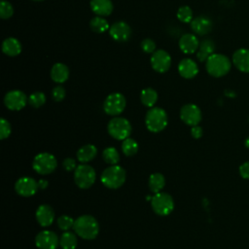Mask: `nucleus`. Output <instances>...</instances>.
<instances>
[{
	"instance_id": "nucleus-1",
	"label": "nucleus",
	"mask_w": 249,
	"mask_h": 249,
	"mask_svg": "<svg viewBox=\"0 0 249 249\" xmlns=\"http://www.w3.org/2000/svg\"><path fill=\"white\" fill-rule=\"evenodd\" d=\"M73 230L78 236L83 239L90 240L97 236L99 232V224L94 217L90 215H82L75 220Z\"/></svg>"
},
{
	"instance_id": "nucleus-2",
	"label": "nucleus",
	"mask_w": 249,
	"mask_h": 249,
	"mask_svg": "<svg viewBox=\"0 0 249 249\" xmlns=\"http://www.w3.org/2000/svg\"><path fill=\"white\" fill-rule=\"evenodd\" d=\"M231 67V62L228 56L222 53H213L205 62V68L209 75L220 78L227 75Z\"/></svg>"
},
{
	"instance_id": "nucleus-3",
	"label": "nucleus",
	"mask_w": 249,
	"mask_h": 249,
	"mask_svg": "<svg viewBox=\"0 0 249 249\" xmlns=\"http://www.w3.org/2000/svg\"><path fill=\"white\" fill-rule=\"evenodd\" d=\"M100 180L106 188L118 189L122 187L125 181V171L120 165H111L102 171Z\"/></svg>"
},
{
	"instance_id": "nucleus-4",
	"label": "nucleus",
	"mask_w": 249,
	"mask_h": 249,
	"mask_svg": "<svg viewBox=\"0 0 249 249\" xmlns=\"http://www.w3.org/2000/svg\"><path fill=\"white\" fill-rule=\"evenodd\" d=\"M168 123L166 112L160 107H152L146 114L145 124L148 130L160 132L163 130Z\"/></svg>"
},
{
	"instance_id": "nucleus-5",
	"label": "nucleus",
	"mask_w": 249,
	"mask_h": 249,
	"mask_svg": "<svg viewBox=\"0 0 249 249\" xmlns=\"http://www.w3.org/2000/svg\"><path fill=\"white\" fill-rule=\"evenodd\" d=\"M131 129L132 128L130 123L126 119L122 117L113 118L107 125V130L109 134L117 140H124L129 137Z\"/></svg>"
},
{
	"instance_id": "nucleus-6",
	"label": "nucleus",
	"mask_w": 249,
	"mask_h": 249,
	"mask_svg": "<svg viewBox=\"0 0 249 249\" xmlns=\"http://www.w3.org/2000/svg\"><path fill=\"white\" fill-rule=\"evenodd\" d=\"M95 170L87 163H82L74 170V181L81 189H89L95 182Z\"/></svg>"
},
{
	"instance_id": "nucleus-7",
	"label": "nucleus",
	"mask_w": 249,
	"mask_h": 249,
	"mask_svg": "<svg viewBox=\"0 0 249 249\" xmlns=\"http://www.w3.org/2000/svg\"><path fill=\"white\" fill-rule=\"evenodd\" d=\"M151 206L156 214L160 216H166L172 212L174 208V201L169 194L160 192L152 196Z\"/></svg>"
},
{
	"instance_id": "nucleus-8",
	"label": "nucleus",
	"mask_w": 249,
	"mask_h": 249,
	"mask_svg": "<svg viewBox=\"0 0 249 249\" xmlns=\"http://www.w3.org/2000/svg\"><path fill=\"white\" fill-rule=\"evenodd\" d=\"M57 166L56 159L50 153H40L35 156L32 161L33 169L41 175L52 173Z\"/></svg>"
},
{
	"instance_id": "nucleus-9",
	"label": "nucleus",
	"mask_w": 249,
	"mask_h": 249,
	"mask_svg": "<svg viewBox=\"0 0 249 249\" xmlns=\"http://www.w3.org/2000/svg\"><path fill=\"white\" fill-rule=\"evenodd\" d=\"M126 105V100L121 92H113L109 94L103 102V110L107 115L118 116L123 113Z\"/></svg>"
},
{
	"instance_id": "nucleus-10",
	"label": "nucleus",
	"mask_w": 249,
	"mask_h": 249,
	"mask_svg": "<svg viewBox=\"0 0 249 249\" xmlns=\"http://www.w3.org/2000/svg\"><path fill=\"white\" fill-rule=\"evenodd\" d=\"M28 102L26 94L19 89H13L8 91L4 96L5 106L12 111L21 110Z\"/></svg>"
},
{
	"instance_id": "nucleus-11",
	"label": "nucleus",
	"mask_w": 249,
	"mask_h": 249,
	"mask_svg": "<svg viewBox=\"0 0 249 249\" xmlns=\"http://www.w3.org/2000/svg\"><path fill=\"white\" fill-rule=\"evenodd\" d=\"M151 66L158 73H165L171 66V56L164 50H156L151 55Z\"/></svg>"
},
{
	"instance_id": "nucleus-12",
	"label": "nucleus",
	"mask_w": 249,
	"mask_h": 249,
	"mask_svg": "<svg viewBox=\"0 0 249 249\" xmlns=\"http://www.w3.org/2000/svg\"><path fill=\"white\" fill-rule=\"evenodd\" d=\"M180 118L186 124L195 126L201 121V111L196 104H185L180 110Z\"/></svg>"
},
{
	"instance_id": "nucleus-13",
	"label": "nucleus",
	"mask_w": 249,
	"mask_h": 249,
	"mask_svg": "<svg viewBox=\"0 0 249 249\" xmlns=\"http://www.w3.org/2000/svg\"><path fill=\"white\" fill-rule=\"evenodd\" d=\"M109 34L114 41L124 43L130 39L132 30L131 27L125 21L119 20L110 25Z\"/></svg>"
},
{
	"instance_id": "nucleus-14",
	"label": "nucleus",
	"mask_w": 249,
	"mask_h": 249,
	"mask_svg": "<svg viewBox=\"0 0 249 249\" xmlns=\"http://www.w3.org/2000/svg\"><path fill=\"white\" fill-rule=\"evenodd\" d=\"M35 244L39 249H56L59 238L52 231H42L35 237Z\"/></svg>"
},
{
	"instance_id": "nucleus-15",
	"label": "nucleus",
	"mask_w": 249,
	"mask_h": 249,
	"mask_svg": "<svg viewBox=\"0 0 249 249\" xmlns=\"http://www.w3.org/2000/svg\"><path fill=\"white\" fill-rule=\"evenodd\" d=\"M38 189V182L31 177H21L15 184L16 192L24 197L33 196Z\"/></svg>"
},
{
	"instance_id": "nucleus-16",
	"label": "nucleus",
	"mask_w": 249,
	"mask_h": 249,
	"mask_svg": "<svg viewBox=\"0 0 249 249\" xmlns=\"http://www.w3.org/2000/svg\"><path fill=\"white\" fill-rule=\"evenodd\" d=\"M178 46L182 53L186 54H192L197 52L199 47V42L197 37L195 34L185 33L180 37Z\"/></svg>"
},
{
	"instance_id": "nucleus-17",
	"label": "nucleus",
	"mask_w": 249,
	"mask_h": 249,
	"mask_svg": "<svg viewBox=\"0 0 249 249\" xmlns=\"http://www.w3.org/2000/svg\"><path fill=\"white\" fill-rule=\"evenodd\" d=\"M213 27L212 20L204 16H198L191 21V29L194 31V33L203 36L208 34Z\"/></svg>"
},
{
	"instance_id": "nucleus-18",
	"label": "nucleus",
	"mask_w": 249,
	"mask_h": 249,
	"mask_svg": "<svg viewBox=\"0 0 249 249\" xmlns=\"http://www.w3.org/2000/svg\"><path fill=\"white\" fill-rule=\"evenodd\" d=\"M178 72L182 78L193 79L198 73L197 63L192 58H183L178 64Z\"/></svg>"
},
{
	"instance_id": "nucleus-19",
	"label": "nucleus",
	"mask_w": 249,
	"mask_h": 249,
	"mask_svg": "<svg viewBox=\"0 0 249 249\" xmlns=\"http://www.w3.org/2000/svg\"><path fill=\"white\" fill-rule=\"evenodd\" d=\"M35 216L40 226L49 227L54 220V210L49 204H42L37 208Z\"/></svg>"
},
{
	"instance_id": "nucleus-20",
	"label": "nucleus",
	"mask_w": 249,
	"mask_h": 249,
	"mask_svg": "<svg viewBox=\"0 0 249 249\" xmlns=\"http://www.w3.org/2000/svg\"><path fill=\"white\" fill-rule=\"evenodd\" d=\"M232 63L239 71L249 73V50H236L232 54Z\"/></svg>"
},
{
	"instance_id": "nucleus-21",
	"label": "nucleus",
	"mask_w": 249,
	"mask_h": 249,
	"mask_svg": "<svg viewBox=\"0 0 249 249\" xmlns=\"http://www.w3.org/2000/svg\"><path fill=\"white\" fill-rule=\"evenodd\" d=\"M91 11L100 17H107L112 14L114 5L111 0H90L89 3Z\"/></svg>"
},
{
	"instance_id": "nucleus-22",
	"label": "nucleus",
	"mask_w": 249,
	"mask_h": 249,
	"mask_svg": "<svg viewBox=\"0 0 249 249\" xmlns=\"http://www.w3.org/2000/svg\"><path fill=\"white\" fill-rule=\"evenodd\" d=\"M69 68L62 62L54 63L51 69V78L53 82L57 84H62L66 82L69 78Z\"/></svg>"
},
{
	"instance_id": "nucleus-23",
	"label": "nucleus",
	"mask_w": 249,
	"mask_h": 249,
	"mask_svg": "<svg viewBox=\"0 0 249 249\" xmlns=\"http://www.w3.org/2000/svg\"><path fill=\"white\" fill-rule=\"evenodd\" d=\"M21 43L15 37H8L2 42V52L8 56H17L21 53Z\"/></svg>"
},
{
	"instance_id": "nucleus-24",
	"label": "nucleus",
	"mask_w": 249,
	"mask_h": 249,
	"mask_svg": "<svg viewBox=\"0 0 249 249\" xmlns=\"http://www.w3.org/2000/svg\"><path fill=\"white\" fill-rule=\"evenodd\" d=\"M215 43L210 39H204L199 43L198 50L196 52V58L200 62H204L210 55L214 53Z\"/></svg>"
},
{
	"instance_id": "nucleus-25",
	"label": "nucleus",
	"mask_w": 249,
	"mask_h": 249,
	"mask_svg": "<svg viewBox=\"0 0 249 249\" xmlns=\"http://www.w3.org/2000/svg\"><path fill=\"white\" fill-rule=\"evenodd\" d=\"M97 155V149L92 144H87L82 146L77 152V159L82 163H87L92 160Z\"/></svg>"
},
{
	"instance_id": "nucleus-26",
	"label": "nucleus",
	"mask_w": 249,
	"mask_h": 249,
	"mask_svg": "<svg viewBox=\"0 0 249 249\" xmlns=\"http://www.w3.org/2000/svg\"><path fill=\"white\" fill-rule=\"evenodd\" d=\"M140 100L144 106L152 108L158 100V92L152 88H146L140 93Z\"/></svg>"
},
{
	"instance_id": "nucleus-27",
	"label": "nucleus",
	"mask_w": 249,
	"mask_h": 249,
	"mask_svg": "<svg viewBox=\"0 0 249 249\" xmlns=\"http://www.w3.org/2000/svg\"><path fill=\"white\" fill-rule=\"evenodd\" d=\"M148 185H149V189L153 193L157 194V193H160L163 189V187L165 185V179L161 173L156 172V173H153L150 175Z\"/></svg>"
},
{
	"instance_id": "nucleus-28",
	"label": "nucleus",
	"mask_w": 249,
	"mask_h": 249,
	"mask_svg": "<svg viewBox=\"0 0 249 249\" xmlns=\"http://www.w3.org/2000/svg\"><path fill=\"white\" fill-rule=\"evenodd\" d=\"M78 244L77 236L69 231H64L59 237V245L62 249H75Z\"/></svg>"
},
{
	"instance_id": "nucleus-29",
	"label": "nucleus",
	"mask_w": 249,
	"mask_h": 249,
	"mask_svg": "<svg viewBox=\"0 0 249 249\" xmlns=\"http://www.w3.org/2000/svg\"><path fill=\"white\" fill-rule=\"evenodd\" d=\"M89 27L95 33H104L110 28L107 19L100 16H96L90 19Z\"/></svg>"
},
{
	"instance_id": "nucleus-30",
	"label": "nucleus",
	"mask_w": 249,
	"mask_h": 249,
	"mask_svg": "<svg viewBox=\"0 0 249 249\" xmlns=\"http://www.w3.org/2000/svg\"><path fill=\"white\" fill-rule=\"evenodd\" d=\"M102 158L105 162L114 165L117 164L120 161V155L116 148L114 147H108L103 150L102 152Z\"/></svg>"
},
{
	"instance_id": "nucleus-31",
	"label": "nucleus",
	"mask_w": 249,
	"mask_h": 249,
	"mask_svg": "<svg viewBox=\"0 0 249 249\" xmlns=\"http://www.w3.org/2000/svg\"><path fill=\"white\" fill-rule=\"evenodd\" d=\"M122 151L126 157H131V156H133L137 153L138 144L134 139H132L130 137H127L126 139L123 140Z\"/></svg>"
},
{
	"instance_id": "nucleus-32",
	"label": "nucleus",
	"mask_w": 249,
	"mask_h": 249,
	"mask_svg": "<svg viewBox=\"0 0 249 249\" xmlns=\"http://www.w3.org/2000/svg\"><path fill=\"white\" fill-rule=\"evenodd\" d=\"M177 18L184 23H191L194 18L193 10L189 6H181L177 10Z\"/></svg>"
},
{
	"instance_id": "nucleus-33",
	"label": "nucleus",
	"mask_w": 249,
	"mask_h": 249,
	"mask_svg": "<svg viewBox=\"0 0 249 249\" xmlns=\"http://www.w3.org/2000/svg\"><path fill=\"white\" fill-rule=\"evenodd\" d=\"M45 102H46V95L42 91H35L28 96V103L34 108H39L43 106Z\"/></svg>"
},
{
	"instance_id": "nucleus-34",
	"label": "nucleus",
	"mask_w": 249,
	"mask_h": 249,
	"mask_svg": "<svg viewBox=\"0 0 249 249\" xmlns=\"http://www.w3.org/2000/svg\"><path fill=\"white\" fill-rule=\"evenodd\" d=\"M14 15V8L12 4L7 0H2L0 3V18L8 19Z\"/></svg>"
},
{
	"instance_id": "nucleus-35",
	"label": "nucleus",
	"mask_w": 249,
	"mask_h": 249,
	"mask_svg": "<svg viewBox=\"0 0 249 249\" xmlns=\"http://www.w3.org/2000/svg\"><path fill=\"white\" fill-rule=\"evenodd\" d=\"M74 222H75V220H73V218H71L67 215H61L58 217L56 223H57L58 228L61 231H69L71 228H73Z\"/></svg>"
},
{
	"instance_id": "nucleus-36",
	"label": "nucleus",
	"mask_w": 249,
	"mask_h": 249,
	"mask_svg": "<svg viewBox=\"0 0 249 249\" xmlns=\"http://www.w3.org/2000/svg\"><path fill=\"white\" fill-rule=\"evenodd\" d=\"M140 47L141 50L145 53H153L156 51V42L151 39V38H145L141 41L140 43Z\"/></svg>"
},
{
	"instance_id": "nucleus-37",
	"label": "nucleus",
	"mask_w": 249,
	"mask_h": 249,
	"mask_svg": "<svg viewBox=\"0 0 249 249\" xmlns=\"http://www.w3.org/2000/svg\"><path fill=\"white\" fill-rule=\"evenodd\" d=\"M11 131H12V128H11L10 123L6 119L2 118L0 120V138L2 140L8 138L11 134Z\"/></svg>"
},
{
	"instance_id": "nucleus-38",
	"label": "nucleus",
	"mask_w": 249,
	"mask_h": 249,
	"mask_svg": "<svg viewBox=\"0 0 249 249\" xmlns=\"http://www.w3.org/2000/svg\"><path fill=\"white\" fill-rule=\"evenodd\" d=\"M65 89L62 87V86H56L52 90V96H53V99L54 101H62L65 97Z\"/></svg>"
},
{
	"instance_id": "nucleus-39",
	"label": "nucleus",
	"mask_w": 249,
	"mask_h": 249,
	"mask_svg": "<svg viewBox=\"0 0 249 249\" xmlns=\"http://www.w3.org/2000/svg\"><path fill=\"white\" fill-rule=\"evenodd\" d=\"M62 165L64 167L65 170L67 171H72V170H75L76 167H77V162L74 159L72 158H66L63 162H62Z\"/></svg>"
},
{
	"instance_id": "nucleus-40",
	"label": "nucleus",
	"mask_w": 249,
	"mask_h": 249,
	"mask_svg": "<svg viewBox=\"0 0 249 249\" xmlns=\"http://www.w3.org/2000/svg\"><path fill=\"white\" fill-rule=\"evenodd\" d=\"M239 173H240L242 178L249 179V160L243 162L239 166Z\"/></svg>"
},
{
	"instance_id": "nucleus-41",
	"label": "nucleus",
	"mask_w": 249,
	"mask_h": 249,
	"mask_svg": "<svg viewBox=\"0 0 249 249\" xmlns=\"http://www.w3.org/2000/svg\"><path fill=\"white\" fill-rule=\"evenodd\" d=\"M202 133H203V131H202V128H201L200 126H198V125L192 126L191 134H192V136H193L194 138H196V139L200 138V137L202 136Z\"/></svg>"
},
{
	"instance_id": "nucleus-42",
	"label": "nucleus",
	"mask_w": 249,
	"mask_h": 249,
	"mask_svg": "<svg viewBox=\"0 0 249 249\" xmlns=\"http://www.w3.org/2000/svg\"><path fill=\"white\" fill-rule=\"evenodd\" d=\"M38 186H39V189L44 190L48 187V181L44 180V179H41V180L38 181Z\"/></svg>"
},
{
	"instance_id": "nucleus-43",
	"label": "nucleus",
	"mask_w": 249,
	"mask_h": 249,
	"mask_svg": "<svg viewBox=\"0 0 249 249\" xmlns=\"http://www.w3.org/2000/svg\"><path fill=\"white\" fill-rule=\"evenodd\" d=\"M244 143H245V146H246L247 148H249V137H247V138L245 139V142H244Z\"/></svg>"
},
{
	"instance_id": "nucleus-44",
	"label": "nucleus",
	"mask_w": 249,
	"mask_h": 249,
	"mask_svg": "<svg viewBox=\"0 0 249 249\" xmlns=\"http://www.w3.org/2000/svg\"><path fill=\"white\" fill-rule=\"evenodd\" d=\"M32 1H37V2H39V1H44V0H32Z\"/></svg>"
}]
</instances>
